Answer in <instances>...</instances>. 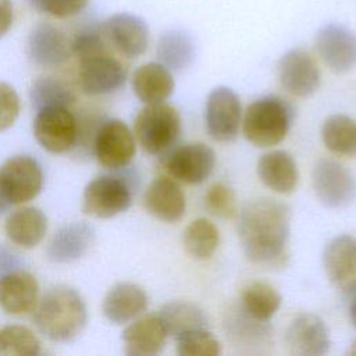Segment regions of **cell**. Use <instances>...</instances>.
Listing matches in <instances>:
<instances>
[{
    "label": "cell",
    "mask_w": 356,
    "mask_h": 356,
    "mask_svg": "<svg viewBox=\"0 0 356 356\" xmlns=\"http://www.w3.org/2000/svg\"><path fill=\"white\" fill-rule=\"evenodd\" d=\"M147 303L149 298L142 286L134 282H118L106 293L102 312L110 323L122 325L142 316Z\"/></svg>",
    "instance_id": "20"
},
{
    "label": "cell",
    "mask_w": 356,
    "mask_h": 356,
    "mask_svg": "<svg viewBox=\"0 0 356 356\" xmlns=\"http://www.w3.org/2000/svg\"><path fill=\"white\" fill-rule=\"evenodd\" d=\"M132 204L131 184L118 175L93 178L82 193V213L95 218H111Z\"/></svg>",
    "instance_id": "5"
},
{
    "label": "cell",
    "mask_w": 356,
    "mask_h": 356,
    "mask_svg": "<svg viewBox=\"0 0 356 356\" xmlns=\"http://www.w3.org/2000/svg\"><path fill=\"white\" fill-rule=\"evenodd\" d=\"M38 330L53 342H70L81 335L88 323L86 306L71 286L49 288L35 309Z\"/></svg>",
    "instance_id": "2"
},
{
    "label": "cell",
    "mask_w": 356,
    "mask_h": 356,
    "mask_svg": "<svg viewBox=\"0 0 356 356\" xmlns=\"http://www.w3.org/2000/svg\"><path fill=\"white\" fill-rule=\"evenodd\" d=\"M281 86L296 97H309L321 83V72L314 57L305 49L286 51L277 65Z\"/></svg>",
    "instance_id": "13"
},
{
    "label": "cell",
    "mask_w": 356,
    "mask_h": 356,
    "mask_svg": "<svg viewBox=\"0 0 356 356\" xmlns=\"http://www.w3.org/2000/svg\"><path fill=\"white\" fill-rule=\"evenodd\" d=\"M127 68L107 50L79 58L78 85L89 96L108 95L124 86Z\"/></svg>",
    "instance_id": "11"
},
{
    "label": "cell",
    "mask_w": 356,
    "mask_h": 356,
    "mask_svg": "<svg viewBox=\"0 0 356 356\" xmlns=\"http://www.w3.org/2000/svg\"><path fill=\"white\" fill-rule=\"evenodd\" d=\"M106 39L127 58L142 56L149 46V26L139 15L117 13L102 25Z\"/></svg>",
    "instance_id": "16"
},
{
    "label": "cell",
    "mask_w": 356,
    "mask_h": 356,
    "mask_svg": "<svg viewBox=\"0 0 356 356\" xmlns=\"http://www.w3.org/2000/svg\"><path fill=\"white\" fill-rule=\"evenodd\" d=\"M40 352V341L28 327L11 324L0 328L1 356H36Z\"/></svg>",
    "instance_id": "33"
},
{
    "label": "cell",
    "mask_w": 356,
    "mask_h": 356,
    "mask_svg": "<svg viewBox=\"0 0 356 356\" xmlns=\"http://www.w3.org/2000/svg\"><path fill=\"white\" fill-rule=\"evenodd\" d=\"M32 128L38 143L54 154L71 150L78 139V122L68 107L38 110Z\"/></svg>",
    "instance_id": "12"
},
{
    "label": "cell",
    "mask_w": 356,
    "mask_h": 356,
    "mask_svg": "<svg viewBox=\"0 0 356 356\" xmlns=\"http://www.w3.org/2000/svg\"><path fill=\"white\" fill-rule=\"evenodd\" d=\"M95 241V229L85 221H74L58 228L51 236L46 254L50 261L70 263L81 259Z\"/></svg>",
    "instance_id": "23"
},
{
    "label": "cell",
    "mask_w": 356,
    "mask_h": 356,
    "mask_svg": "<svg viewBox=\"0 0 356 356\" xmlns=\"http://www.w3.org/2000/svg\"><path fill=\"white\" fill-rule=\"evenodd\" d=\"M168 335L174 338L193 330L207 328L209 320L203 309L188 300H171L157 313Z\"/></svg>",
    "instance_id": "28"
},
{
    "label": "cell",
    "mask_w": 356,
    "mask_h": 356,
    "mask_svg": "<svg viewBox=\"0 0 356 356\" xmlns=\"http://www.w3.org/2000/svg\"><path fill=\"white\" fill-rule=\"evenodd\" d=\"M281 302L280 292L264 281L249 282L241 293L242 310L261 323H267L278 312Z\"/></svg>",
    "instance_id": "29"
},
{
    "label": "cell",
    "mask_w": 356,
    "mask_h": 356,
    "mask_svg": "<svg viewBox=\"0 0 356 356\" xmlns=\"http://www.w3.org/2000/svg\"><path fill=\"white\" fill-rule=\"evenodd\" d=\"M106 36L103 33V29H83L79 33H76L71 42V53L79 60L92 54H96L99 51L107 50L106 46Z\"/></svg>",
    "instance_id": "36"
},
{
    "label": "cell",
    "mask_w": 356,
    "mask_h": 356,
    "mask_svg": "<svg viewBox=\"0 0 356 356\" xmlns=\"http://www.w3.org/2000/svg\"><path fill=\"white\" fill-rule=\"evenodd\" d=\"M204 207L211 216L224 220H232L239 213L235 192L222 182L209 186L204 193Z\"/></svg>",
    "instance_id": "35"
},
{
    "label": "cell",
    "mask_w": 356,
    "mask_h": 356,
    "mask_svg": "<svg viewBox=\"0 0 356 356\" xmlns=\"http://www.w3.org/2000/svg\"><path fill=\"white\" fill-rule=\"evenodd\" d=\"M323 266L330 282L345 295L356 293V238L338 235L324 248Z\"/></svg>",
    "instance_id": "15"
},
{
    "label": "cell",
    "mask_w": 356,
    "mask_h": 356,
    "mask_svg": "<svg viewBox=\"0 0 356 356\" xmlns=\"http://www.w3.org/2000/svg\"><path fill=\"white\" fill-rule=\"evenodd\" d=\"M317 199L330 209H341L356 197V178L341 163L332 159H320L312 174Z\"/></svg>",
    "instance_id": "9"
},
{
    "label": "cell",
    "mask_w": 356,
    "mask_h": 356,
    "mask_svg": "<svg viewBox=\"0 0 356 356\" xmlns=\"http://www.w3.org/2000/svg\"><path fill=\"white\" fill-rule=\"evenodd\" d=\"M181 129L178 110L165 102L145 104L134 121L136 142L147 154L153 156L165 154L171 150L181 135Z\"/></svg>",
    "instance_id": "4"
},
{
    "label": "cell",
    "mask_w": 356,
    "mask_h": 356,
    "mask_svg": "<svg viewBox=\"0 0 356 356\" xmlns=\"http://www.w3.org/2000/svg\"><path fill=\"white\" fill-rule=\"evenodd\" d=\"M256 171L268 189L281 195L293 192L299 181L296 161L285 150H270L261 154L257 160Z\"/></svg>",
    "instance_id": "24"
},
{
    "label": "cell",
    "mask_w": 356,
    "mask_h": 356,
    "mask_svg": "<svg viewBox=\"0 0 356 356\" xmlns=\"http://www.w3.org/2000/svg\"><path fill=\"white\" fill-rule=\"evenodd\" d=\"M175 348L179 356H218L221 343L207 330H193L175 337Z\"/></svg>",
    "instance_id": "34"
},
{
    "label": "cell",
    "mask_w": 356,
    "mask_h": 356,
    "mask_svg": "<svg viewBox=\"0 0 356 356\" xmlns=\"http://www.w3.org/2000/svg\"><path fill=\"white\" fill-rule=\"evenodd\" d=\"M21 111V100L13 85L0 81V132L11 128Z\"/></svg>",
    "instance_id": "37"
},
{
    "label": "cell",
    "mask_w": 356,
    "mask_h": 356,
    "mask_svg": "<svg viewBox=\"0 0 356 356\" xmlns=\"http://www.w3.org/2000/svg\"><path fill=\"white\" fill-rule=\"evenodd\" d=\"M29 58L40 67H58L64 64L71 53V43L65 33L57 26L43 22L36 25L26 44Z\"/></svg>",
    "instance_id": "22"
},
{
    "label": "cell",
    "mask_w": 356,
    "mask_h": 356,
    "mask_svg": "<svg viewBox=\"0 0 356 356\" xmlns=\"http://www.w3.org/2000/svg\"><path fill=\"white\" fill-rule=\"evenodd\" d=\"M163 165L165 172L175 181L199 185L213 172L216 153L203 142L185 143L168 150L164 154Z\"/></svg>",
    "instance_id": "8"
},
{
    "label": "cell",
    "mask_w": 356,
    "mask_h": 356,
    "mask_svg": "<svg viewBox=\"0 0 356 356\" xmlns=\"http://www.w3.org/2000/svg\"><path fill=\"white\" fill-rule=\"evenodd\" d=\"M236 217L238 238L250 263L270 268L286 266L291 209L285 203L270 197L256 199Z\"/></svg>",
    "instance_id": "1"
},
{
    "label": "cell",
    "mask_w": 356,
    "mask_h": 356,
    "mask_svg": "<svg viewBox=\"0 0 356 356\" xmlns=\"http://www.w3.org/2000/svg\"><path fill=\"white\" fill-rule=\"evenodd\" d=\"M29 97L36 110L46 107H68L76 99L72 88L56 76L36 78L32 82Z\"/></svg>",
    "instance_id": "32"
},
{
    "label": "cell",
    "mask_w": 356,
    "mask_h": 356,
    "mask_svg": "<svg viewBox=\"0 0 356 356\" xmlns=\"http://www.w3.org/2000/svg\"><path fill=\"white\" fill-rule=\"evenodd\" d=\"M285 345L288 352L295 356H323L331 345L328 327L320 316L302 313L288 325Z\"/></svg>",
    "instance_id": "17"
},
{
    "label": "cell",
    "mask_w": 356,
    "mask_h": 356,
    "mask_svg": "<svg viewBox=\"0 0 356 356\" xmlns=\"http://www.w3.org/2000/svg\"><path fill=\"white\" fill-rule=\"evenodd\" d=\"M314 47L324 64L335 74H343L356 67V33L341 24L320 28Z\"/></svg>",
    "instance_id": "14"
},
{
    "label": "cell",
    "mask_w": 356,
    "mask_h": 356,
    "mask_svg": "<svg viewBox=\"0 0 356 356\" xmlns=\"http://www.w3.org/2000/svg\"><path fill=\"white\" fill-rule=\"evenodd\" d=\"M220 232L216 224L207 218H196L184 229L182 245L185 252L195 260H207L217 250Z\"/></svg>",
    "instance_id": "31"
},
{
    "label": "cell",
    "mask_w": 356,
    "mask_h": 356,
    "mask_svg": "<svg viewBox=\"0 0 356 356\" xmlns=\"http://www.w3.org/2000/svg\"><path fill=\"white\" fill-rule=\"evenodd\" d=\"M143 206L154 218L177 222L185 214L186 197L178 181L170 175H161L147 185L143 193Z\"/></svg>",
    "instance_id": "18"
},
{
    "label": "cell",
    "mask_w": 356,
    "mask_h": 356,
    "mask_svg": "<svg viewBox=\"0 0 356 356\" xmlns=\"http://www.w3.org/2000/svg\"><path fill=\"white\" fill-rule=\"evenodd\" d=\"M204 124L207 134L216 142L228 143L236 139L242 125V106L231 88L217 86L209 93Z\"/></svg>",
    "instance_id": "7"
},
{
    "label": "cell",
    "mask_w": 356,
    "mask_h": 356,
    "mask_svg": "<svg viewBox=\"0 0 356 356\" xmlns=\"http://www.w3.org/2000/svg\"><path fill=\"white\" fill-rule=\"evenodd\" d=\"M324 146L337 156L356 157V121L345 114H332L323 122Z\"/></svg>",
    "instance_id": "30"
},
{
    "label": "cell",
    "mask_w": 356,
    "mask_h": 356,
    "mask_svg": "<svg viewBox=\"0 0 356 356\" xmlns=\"http://www.w3.org/2000/svg\"><path fill=\"white\" fill-rule=\"evenodd\" d=\"M46 214L33 206H24L14 210L4 222L7 238L17 246L32 249L38 246L47 232Z\"/></svg>",
    "instance_id": "26"
},
{
    "label": "cell",
    "mask_w": 356,
    "mask_h": 356,
    "mask_svg": "<svg viewBox=\"0 0 356 356\" xmlns=\"http://www.w3.org/2000/svg\"><path fill=\"white\" fill-rule=\"evenodd\" d=\"M33 8L56 18H70L79 14L89 0H28Z\"/></svg>",
    "instance_id": "38"
},
{
    "label": "cell",
    "mask_w": 356,
    "mask_h": 356,
    "mask_svg": "<svg viewBox=\"0 0 356 356\" xmlns=\"http://www.w3.org/2000/svg\"><path fill=\"white\" fill-rule=\"evenodd\" d=\"M156 54L159 63L171 71H182L192 65L196 57L193 38L182 29L165 31L157 42Z\"/></svg>",
    "instance_id": "27"
},
{
    "label": "cell",
    "mask_w": 356,
    "mask_h": 356,
    "mask_svg": "<svg viewBox=\"0 0 356 356\" xmlns=\"http://www.w3.org/2000/svg\"><path fill=\"white\" fill-rule=\"evenodd\" d=\"M43 185L39 163L26 154L7 159L0 167V197L10 207L35 199Z\"/></svg>",
    "instance_id": "6"
},
{
    "label": "cell",
    "mask_w": 356,
    "mask_h": 356,
    "mask_svg": "<svg viewBox=\"0 0 356 356\" xmlns=\"http://www.w3.org/2000/svg\"><path fill=\"white\" fill-rule=\"evenodd\" d=\"M19 264V259L11 250L0 245V275L18 268Z\"/></svg>",
    "instance_id": "40"
},
{
    "label": "cell",
    "mask_w": 356,
    "mask_h": 356,
    "mask_svg": "<svg viewBox=\"0 0 356 356\" xmlns=\"http://www.w3.org/2000/svg\"><path fill=\"white\" fill-rule=\"evenodd\" d=\"M14 21V7L11 0H0V38L11 28Z\"/></svg>",
    "instance_id": "39"
},
{
    "label": "cell",
    "mask_w": 356,
    "mask_h": 356,
    "mask_svg": "<svg viewBox=\"0 0 356 356\" xmlns=\"http://www.w3.org/2000/svg\"><path fill=\"white\" fill-rule=\"evenodd\" d=\"M167 337L157 314L139 316L122 331L124 352L128 356H156L164 349Z\"/></svg>",
    "instance_id": "21"
},
{
    "label": "cell",
    "mask_w": 356,
    "mask_h": 356,
    "mask_svg": "<svg viewBox=\"0 0 356 356\" xmlns=\"http://www.w3.org/2000/svg\"><path fill=\"white\" fill-rule=\"evenodd\" d=\"M135 96L143 104L165 102L174 92L175 81L171 70L161 63H146L139 65L131 78Z\"/></svg>",
    "instance_id": "25"
},
{
    "label": "cell",
    "mask_w": 356,
    "mask_h": 356,
    "mask_svg": "<svg viewBox=\"0 0 356 356\" xmlns=\"http://www.w3.org/2000/svg\"><path fill=\"white\" fill-rule=\"evenodd\" d=\"M355 295H356V293H355ZM349 314H350V321H352V324H353L355 328H356V296H355V299H353V302H352V305H350Z\"/></svg>",
    "instance_id": "41"
},
{
    "label": "cell",
    "mask_w": 356,
    "mask_h": 356,
    "mask_svg": "<svg viewBox=\"0 0 356 356\" xmlns=\"http://www.w3.org/2000/svg\"><path fill=\"white\" fill-rule=\"evenodd\" d=\"M348 353H349V355H356V339H355V341L350 343Z\"/></svg>",
    "instance_id": "42"
},
{
    "label": "cell",
    "mask_w": 356,
    "mask_h": 356,
    "mask_svg": "<svg viewBox=\"0 0 356 356\" xmlns=\"http://www.w3.org/2000/svg\"><path fill=\"white\" fill-rule=\"evenodd\" d=\"M39 284L35 275L15 268L0 275V307L11 316L35 312L39 303Z\"/></svg>",
    "instance_id": "19"
},
{
    "label": "cell",
    "mask_w": 356,
    "mask_h": 356,
    "mask_svg": "<svg viewBox=\"0 0 356 356\" xmlns=\"http://www.w3.org/2000/svg\"><path fill=\"white\" fill-rule=\"evenodd\" d=\"M293 121L292 106L280 96H263L252 102L242 115V134L256 147L281 143Z\"/></svg>",
    "instance_id": "3"
},
{
    "label": "cell",
    "mask_w": 356,
    "mask_h": 356,
    "mask_svg": "<svg viewBox=\"0 0 356 356\" xmlns=\"http://www.w3.org/2000/svg\"><path fill=\"white\" fill-rule=\"evenodd\" d=\"M97 163L107 170H122L131 164L136 152V139L129 127L117 118L104 121L93 140Z\"/></svg>",
    "instance_id": "10"
}]
</instances>
